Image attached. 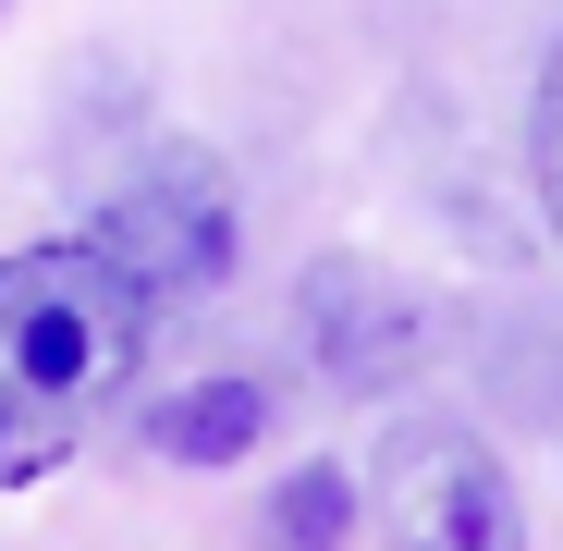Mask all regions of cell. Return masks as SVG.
Wrapping results in <instances>:
<instances>
[{"label":"cell","instance_id":"obj_6","mask_svg":"<svg viewBox=\"0 0 563 551\" xmlns=\"http://www.w3.org/2000/svg\"><path fill=\"white\" fill-rule=\"evenodd\" d=\"M257 527H269L257 551H355V478L343 466H295V478L269 491Z\"/></svg>","mask_w":563,"mask_h":551},{"label":"cell","instance_id":"obj_1","mask_svg":"<svg viewBox=\"0 0 563 551\" xmlns=\"http://www.w3.org/2000/svg\"><path fill=\"white\" fill-rule=\"evenodd\" d=\"M147 295L99 245H13L0 257V491L62 478L147 355Z\"/></svg>","mask_w":563,"mask_h":551},{"label":"cell","instance_id":"obj_3","mask_svg":"<svg viewBox=\"0 0 563 551\" xmlns=\"http://www.w3.org/2000/svg\"><path fill=\"white\" fill-rule=\"evenodd\" d=\"M367 527H380V551H527V503L503 478V453L453 417H417L380 441Z\"/></svg>","mask_w":563,"mask_h":551},{"label":"cell","instance_id":"obj_5","mask_svg":"<svg viewBox=\"0 0 563 551\" xmlns=\"http://www.w3.org/2000/svg\"><path fill=\"white\" fill-rule=\"evenodd\" d=\"M269 429V381H245V367H221V381H184L147 405V441L172 453V466H233V453Z\"/></svg>","mask_w":563,"mask_h":551},{"label":"cell","instance_id":"obj_4","mask_svg":"<svg viewBox=\"0 0 563 551\" xmlns=\"http://www.w3.org/2000/svg\"><path fill=\"white\" fill-rule=\"evenodd\" d=\"M295 331H307V367L331 393H393V381H417V367L441 355V307L393 257H307Z\"/></svg>","mask_w":563,"mask_h":551},{"label":"cell","instance_id":"obj_2","mask_svg":"<svg viewBox=\"0 0 563 551\" xmlns=\"http://www.w3.org/2000/svg\"><path fill=\"white\" fill-rule=\"evenodd\" d=\"M233 233H245L233 172H221L209 147H184V135H159V147L111 184V197H99V221H86V245H99V257L123 269L147 307L209 295L221 269H233Z\"/></svg>","mask_w":563,"mask_h":551},{"label":"cell","instance_id":"obj_7","mask_svg":"<svg viewBox=\"0 0 563 551\" xmlns=\"http://www.w3.org/2000/svg\"><path fill=\"white\" fill-rule=\"evenodd\" d=\"M527 172H539V209L563 233V49L539 62V99H527Z\"/></svg>","mask_w":563,"mask_h":551}]
</instances>
